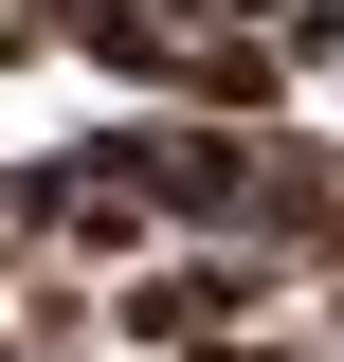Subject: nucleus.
I'll return each mask as SVG.
<instances>
[{
	"label": "nucleus",
	"instance_id": "1",
	"mask_svg": "<svg viewBox=\"0 0 344 362\" xmlns=\"http://www.w3.org/2000/svg\"><path fill=\"white\" fill-rule=\"evenodd\" d=\"M272 290H290V272H272L254 235H145L127 290H91V344H127V362H200V344H254Z\"/></svg>",
	"mask_w": 344,
	"mask_h": 362
},
{
	"label": "nucleus",
	"instance_id": "2",
	"mask_svg": "<svg viewBox=\"0 0 344 362\" xmlns=\"http://www.w3.org/2000/svg\"><path fill=\"white\" fill-rule=\"evenodd\" d=\"M109 163H127L145 235H236V199H254V127H217V109H181V90L109 145Z\"/></svg>",
	"mask_w": 344,
	"mask_h": 362
},
{
	"label": "nucleus",
	"instance_id": "3",
	"mask_svg": "<svg viewBox=\"0 0 344 362\" xmlns=\"http://www.w3.org/2000/svg\"><path fill=\"white\" fill-rule=\"evenodd\" d=\"M236 235H254V254L308 290V272L344 254V145H254V199H236Z\"/></svg>",
	"mask_w": 344,
	"mask_h": 362
},
{
	"label": "nucleus",
	"instance_id": "4",
	"mask_svg": "<svg viewBox=\"0 0 344 362\" xmlns=\"http://www.w3.org/2000/svg\"><path fill=\"white\" fill-rule=\"evenodd\" d=\"M55 54H73V73H127V90H164V54H181V0H55Z\"/></svg>",
	"mask_w": 344,
	"mask_h": 362
},
{
	"label": "nucleus",
	"instance_id": "5",
	"mask_svg": "<svg viewBox=\"0 0 344 362\" xmlns=\"http://www.w3.org/2000/svg\"><path fill=\"white\" fill-rule=\"evenodd\" d=\"M0 326H18L37 362H91V272L37 254V235H0Z\"/></svg>",
	"mask_w": 344,
	"mask_h": 362
},
{
	"label": "nucleus",
	"instance_id": "6",
	"mask_svg": "<svg viewBox=\"0 0 344 362\" xmlns=\"http://www.w3.org/2000/svg\"><path fill=\"white\" fill-rule=\"evenodd\" d=\"M272 54L290 73H344V0H272Z\"/></svg>",
	"mask_w": 344,
	"mask_h": 362
},
{
	"label": "nucleus",
	"instance_id": "7",
	"mask_svg": "<svg viewBox=\"0 0 344 362\" xmlns=\"http://www.w3.org/2000/svg\"><path fill=\"white\" fill-rule=\"evenodd\" d=\"M18 54H55V37H37V18H18V0H0V73H18Z\"/></svg>",
	"mask_w": 344,
	"mask_h": 362
},
{
	"label": "nucleus",
	"instance_id": "8",
	"mask_svg": "<svg viewBox=\"0 0 344 362\" xmlns=\"http://www.w3.org/2000/svg\"><path fill=\"white\" fill-rule=\"evenodd\" d=\"M200 362H236V344H200Z\"/></svg>",
	"mask_w": 344,
	"mask_h": 362
}]
</instances>
